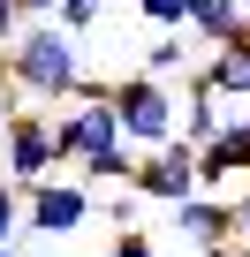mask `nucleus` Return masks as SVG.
<instances>
[{
  "instance_id": "nucleus-1",
  "label": "nucleus",
  "mask_w": 250,
  "mask_h": 257,
  "mask_svg": "<svg viewBox=\"0 0 250 257\" xmlns=\"http://www.w3.org/2000/svg\"><path fill=\"white\" fill-rule=\"evenodd\" d=\"M0 68H8L16 91H31V98H46V106H61V98H76V91L91 83V76H84V53H76V31H61V23L16 31L8 46H0Z\"/></svg>"
},
{
  "instance_id": "nucleus-2",
  "label": "nucleus",
  "mask_w": 250,
  "mask_h": 257,
  "mask_svg": "<svg viewBox=\"0 0 250 257\" xmlns=\"http://www.w3.org/2000/svg\"><path fill=\"white\" fill-rule=\"evenodd\" d=\"M53 167H61L53 113H46V106H16V113H8V128H0V174H8L16 189H31V182H46Z\"/></svg>"
},
{
  "instance_id": "nucleus-3",
  "label": "nucleus",
  "mask_w": 250,
  "mask_h": 257,
  "mask_svg": "<svg viewBox=\"0 0 250 257\" xmlns=\"http://www.w3.org/2000/svg\"><path fill=\"white\" fill-rule=\"evenodd\" d=\"M106 98H114L129 144H144V152L175 144V91H167L159 76H121V83H106Z\"/></svg>"
},
{
  "instance_id": "nucleus-4",
  "label": "nucleus",
  "mask_w": 250,
  "mask_h": 257,
  "mask_svg": "<svg viewBox=\"0 0 250 257\" xmlns=\"http://www.w3.org/2000/svg\"><path fill=\"white\" fill-rule=\"evenodd\" d=\"M53 144H61V159H91L99 144H121V113H114L106 83H84V91L53 113Z\"/></svg>"
},
{
  "instance_id": "nucleus-5",
  "label": "nucleus",
  "mask_w": 250,
  "mask_h": 257,
  "mask_svg": "<svg viewBox=\"0 0 250 257\" xmlns=\"http://www.w3.org/2000/svg\"><path fill=\"white\" fill-rule=\"evenodd\" d=\"M23 227H38V234H53V242H68V234H84L91 227V189L84 182H31L23 189Z\"/></svg>"
},
{
  "instance_id": "nucleus-6",
  "label": "nucleus",
  "mask_w": 250,
  "mask_h": 257,
  "mask_svg": "<svg viewBox=\"0 0 250 257\" xmlns=\"http://www.w3.org/2000/svg\"><path fill=\"white\" fill-rule=\"evenodd\" d=\"M129 189L137 197H152V204H182V197H197V144H159L152 159H137V174H129Z\"/></svg>"
},
{
  "instance_id": "nucleus-7",
  "label": "nucleus",
  "mask_w": 250,
  "mask_h": 257,
  "mask_svg": "<svg viewBox=\"0 0 250 257\" xmlns=\"http://www.w3.org/2000/svg\"><path fill=\"white\" fill-rule=\"evenodd\" d=\"M227 182H250V106L220 121L212 144H197V189H227Z\"/></svg>"
},
{
  "instance_id": "nucleus-8",
  "label": "nucleus",
  "mask_w": 250,
  "mask_h": 257,
  "mask_svg": "<svg viewBox=\"0 0 250 257\" xmlns=\"http://www.w3.org/2000/svg\"><path fill=\"white\" fill-rule=\"evenodd\" d=\"M175 227H182V242H190V249L220 257V249L235 242V204H227L220 189H197V197H182V204H175Z\"/></svg>"
},
{
  "instance_id": "nucleus-9",
  "label": "nucleus",
  "mask_w": 250,
  "mask_h": 257,
  "mask_svg": "<svg viewBox=\"0 0 250 257\" xmlns=\"http://www.w3.org/2000/svg\"><path fill=\"white\" fill-rule=\"evenodd\" d=\"M182 113H175V137L182 144H212L220 137V121H227V98L205 83V76H182V98H175Z\"/></svg>"
},
{
  "instance_id": "nucleus-10",
  "label": "nucleus",
  "mask_w": 250,
  "mask_h": 257,
  "mask_svg": "<svg viewBox=\"0 0 250 257\" xmlns=\"http://www.w3.org/2000/svg\"><path fill=\"white\" fill-rule=\"evenodd\" d=\"M220 98H250V31H235V38H220L212 46V61L197 68Z\"/></svg>"
},
{
  "instance_id": "nucleus-11",
  "label": "nucleus",
  "mask_w": 250,
  "mask_h": 257,
  "mask_svg": "<svg viewBox=\"0 0 250 257\" xmlns=\"http://www.w3.org/2000/svg\"><path fill=\"white\" fill-rule=\"evenodd\" d=\"M190 31H197L205 46H220V38L250 31V0H190Z\"/></svg>"
},
{
  "instance_id": "nucleus-12",
  "label": "nucleus",
  "mask_w": 250,
  "mask_h": 257,
  "mask_svg": "<svg viewBox=\"0 0 250 257\" xmlns=\"http://www.w3.org/2000/svg\"><path fill=\"white\" fill-rule=\"evenodd\" d=\"M76 174H84V182H121V189H129V174H137V144H129V137H121V144H99L91 159H76Z\"/></svg>"
},
{
  "instance_id": "nucleus-13",
  "label": "nucleus",
  "mask_w": 250,
  "mask_h": 257,
  "mask_svg": "<svg viewBox=\"0 0 250 257\" xmlns=\"http://www.w3.org/2000/svg\"><path fill=\"white\" fill-rule=\"evenodd\" d=\"M144 76H159V83H167V76H197V68H190V46H182V31H159V38H152V53H144Z\"/></svg>"
},
{
  "instance_id": "nucleus-14",
  "label": "nucleus",
  "mask_w": 250,
  "mask_h": 257,
  "mask_svg": "<svg viewBox=\"0 0 250 257\" xmlns=\"http://www.w3.org/2000/svg\"><path fill=\"white\" fill-rule=\"evenodd\" d=\"M99 16H106V0H61V8H53V23H61V31H76V38H84Z\"/></svg>"
},
{
  "instance_id": "nucleus-15",
  "label": "nucleus",
  "mask_w": 250,
  "mask_h": 257,
  "mask_svg": "<svg viewBox=\"0 0 250 257\" xmlns=\"http://www.w3.org/2000/svg\"><path fill=\"white\" fill-rule=\"evenodd\" d=\"M16 227H23V189H16L8 174H0V249L16 242Z\"/></svg>"
},
{
  "instance_id": "nucleus-16",
  "label": "nucleus",
  "mask_w": 250,
  "mask_h": 257,
  "mask_svg": "<svg viewBox=\"0 0 250 257\" xmlns=\"http://www.w3.org/2000/svg\"><path fill=\"white\" fill-rule=\"evenodd\" d=\"M137 8H144L159 31H190V0H137Z\"/></svg>"
},
{
  "instance_id": "nucleus-17",
  "label": "nucleus",
  "mask_w": 250,
  "mask_h": 257,
  "mask_svg": "<svg viewBox=\"0 0 250 257\" xmlns=\"http://www.w3.org/2000/svg\"><path fill=\"white\" fill-rule=\"evenodd\" d=\"M106 257H159V249H152V234H144V227H121Z\"/></svg>"
},
{
  "instance_id": "nucleus-18",
  "label": "nucleus",
  "mask_w": 250,
  "mask_h": 257,
  "mask_svg": "<svg viewBox=\"0 0 250 257\" xmlns=\"http://www.w3.org/2000/svg\"><path fill=\"white\" fill-rule=\"evenodd\" d=\"M227 204H235V242H250V182H242V189H235Z\"/></svg>"
},
{
  "instance_id": "nucleus-19",
  "label": "nucleus",
  "mask_w": 250,
  "mask_h": 257,
  "mask_svg": "<svg viewBox=\"0 0 250 257\" xmlns=\"http://www.w3.org/2000/svg\"><path fill=\"white\" fill-rule=\"evenodd\" d=\"M16 31H23V16H16V0H0V46H8Z\"/></svg>"
},
{
  "instance_id": "nucleus-20",
  "label": "nucleus",
  "mask_w": 250,
  "mask_h": 257,
  "mask_svg": "<svg viewBox=\"0 0 250 257\" xmlns=\"http://www.w3.org/2000/svg\"><path fill=\"white\" fill-rule=\"evenodd\" d=\"M16 83H8V68H0V128H8V113H16V98H8Z\"/></svg>"
},
{
  "instance_id": "nucleus-21",
  "label": "nucleus",
  "mask_w": 250,
  "mask_h": 257,
  "mask_svg": "<svg viewBox=\"0 0 250 257\" xmlns=\"http://www.w3.org/2000/svg\"><path fill=\"white\" fill-rule=\"evenodd\" d=\"M61 0H16V16H53Z\"/></svg>"
},
{
  "instance_id": "nucleus-22",
  "label": "nucleus",
  "mask_w": 250,
  "mask_h": 257,
  "mask_svg": "<svg viewBox=\"0 0 250 257\" xmlns=\"http://www.w3.org/2000/svg\"><path fill=\"white\" fill-rule=\"evenodd\" d=\"M0 257H8V249H0Z\"/></svg>"
}]
</instances>
